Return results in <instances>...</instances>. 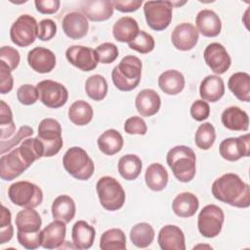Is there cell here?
<instances>
[{"label": "cell", "mask_w": 250, "mask_h": 250, "mask_svg": "<svg viewBox=\"0 0 250 250\" xmlns=\"http://www.w3.org/2000/svg\"><path fill=\"white\" fill-rule=\"evenodd\" d=\"M44 156V147L39 139L31 138L23 141L19 147L0 158V177L4 181L18 178L37 159Z\"/></svg>", "instance_id": "6da1fadb"}, {"label": "cell", "mask_w": 250, "mask_h": 250, "mask_svg": "<svg viewBox=\"0 0 250 250\" xmlns=\"http://www.w3.org/2000/svg\"><path fill=\"white\" fill-rule=\"evenodd\" d=\"M213 196L237 208H247L250 205V187L234 173H227L216 179L212 184Z\"/></svg>", "instance_id": "7a4b0ae2"}, {"label": "cell", "mask_w": 250, "mask_h": 250, "mask_svg": "<svg viewBox=\"0 0 250 250\" xmlns=\"http://www.w3.org/2000/svg\"><path fill=\"white\" fill-rule=\"evenodd\" d=\"M168 166L175 178L182 183L190 182L196 173V156L194 151L187 146H176L166 155Z\"/></svg>", "instance_id": "3957f363"}, {"label": "cell", "mask_w": 250, "mask_h": 250, "mask_svg": "<svg viewBox=\"0 0 250 250\" xmlns=\"http://www.w3.org/2000/svg\"><path fill=\"white\" fill-rule=\"evenodd\" d=\"M143 64L136 56H125L112 69L111 78L114 86L124 92L134 90L141 81Z\"/></svg>", "instance_id": "277c9868"}, {"label": "cell", "mask_w": 250, "mask_h": 250, "mask_svg": "<svg viewBox=\"0 0 250 250\" xmlns=\"http://www.w3.org/2000/svg\"><path fill=\"white\" fill-rule=\"evenodd\" d=\"M62 165L70 176L79 181L89 180L95 170L92 158L80 146H72L65 151L62 156Z\"/></svg>", "instance_id": "5b68a950"}, {"label": "cell", "mask_w": 250, "mask_h": 250, "mask_svg": "<svg viewBox=\"0 0 250 250\" xmlns=\"http://www.w3.org/2000/svg\"><path fill=\"white\" fill-rule=\"evenodd\" d=\"M97 194L101 205L108 211H116L125 203V191L120 183L109 176L99 179L96 185Z\"/></svg>", "instance_id": "8992f818"}, {"label": "cell", "mask_w": 250, "mask_h": 250, "mask_svg": "<svg viewBox=\"0 0 250 250\" xmlns=\"http://www.w3.org/2000/svg\"><path fill=\"white\" fill-rule=\"evenodd\" d=\"M10 200L23 208H35L43 201V191L35 184L28 181H19L8 188Z\"/></svg>", "instance_id": "52a82bcc"}, {"label": "cell", "mask_w": 250, "mask_h": 250, "mask_svg": "<svg viewBox=\"0 0 250 250\" xmlns=\"http://www.w3.org/2000/svg\"><path fill=\"white\" fill-rule=\"evenodd\" d=\"M37 138L44 147V157H51L59 153L63 146L62 126L53 118H45L38 125Z\"/></svg>", "instance_id": "ba28073f"}, {"label": "cell", "mask_w": 250, "mask_h": 250, "mask_svg": "<svg viewBox=\"0 0 250 250\" xmlns=\"http://www.w3.org/2000/svg\"><path fill=\"white\" fill-rule=\"evenodd\" d=\"M173 5L171 1H146L144 14L147 25L156 31L166 29L172 21Z\"/></svg>", "instance_id": "9c48e42d"}, {"label": "cell", "mask_w": 250, "mask_h": 250, "mask_svg": "<svg viewBox=\"0 0 250 250\" xmlns=\"http://www.w3.org/2000/svg\"><path fill=\"white\" fill-rule=\"evenodd\" d=\"M38 36V23L30 15L20 16L10 28V38L19 47L31 45Z\"/></svg>", "instance_id": "30bf717a"}, {"label": "cell", "mask_w": 250, "mask_h": 250, "mask_svg": "<svg viewBox=\"0 0 250 250\" xmlns=\"http://www.w3.org/2000/svg\"><path fill=\"white\" fill-rule=\"evenodd\" d=\"M224 221L225 214L222 208L215 204H208L198 214V230L204 237L213 238L221 232Z\"/></svg>", "instance_id": "8fae6325"}, {"label": "cell", "mask_w": 250, "mask_h": 250, "mask_svg": "<svg viewBox=\"0 0 250 250\" xmlns=\"http://www.w3.org/2000/svg\"><path fill=\"white\" fill-rule=\"evenodd\" d=\"M40 102L50 108H59L65 104L68 99L67 89L60 82L46 79L37 83Z\"/></svg>", "instance_id": "7c38bea8"}, {"label": "cell", "mask_w": 250, "mask_h": 250, "mask_svg": "<svg viewBox=\"0 0 250 250\" xmlns=\"http://www.w3.org/2000/svg\"><path fill=\"white\" fill-rule=\"evenodd\" d=\"M65 57L72 65L82 71H91L95 69L100 62L96 51L82 45L68 47L65 51Z\"/></svg>", "instance_id": "4fadbf2b"}, {"label": "cell", "mask_w": 250, "mask_h": 250, "mask_svg": "<svg viewBox=\"0 0 250 250\" xmlns=\"http://www.w3.org/2000/svg\"><path fill=\"white\" fill-rule=\"evenodd\" d=\"M220 155L228 161H237L250 154V135L245 134L237 138H227L219 146Z\"/></svg>", "instance_id": "5bb4252c"}, {"label": "cell", "mask_w": 250, "mask_h": 250, "mask_svg": "<svg viewBox=\"0 0 250 250\" xmlns=\"http://www.w3.org/2000/svg\"><path fill=\"white\" fill-rule=\"evenodd\" d=\"M203 58L206 64L218 75L224 74L231 63V59L226 48L217 42L207 45L203 53Z\"/></svg>", "instance_id": "9a60e30c"}, {"label": "cell", "mask_w": 250, "mask_h": 250, "mask_svg": "<svg viewBox=\"0 0 250 250\" xmlns=\"http://www.w3.org/2000/svg\"><path fill=\"white\" fill-rule=\"evenodd\" d=\"M198 37V30L192 23L182 22L172 31L171 41L177 50L189 51L197 44Z\"/></svg>", "instance_id": "2e32d148"}, {"label": "cell", "mask_w": 250, "mask_h": 250, "mask_svg": "<svg viewBox=\"0 0 250 250\" xmlns=\"http://www.w3.org/2000/svg\"><path fill=\"white\" fill-rule=\"evenodd\" d=\"M29 66L38 73H49L56 66L55 54L44 47H35L27 54Z\"/></svg>", "instance_id": "e0dca14e"}, {"label": "cell", "mask_w": 250, "mask_h": 250, "mask_svg": "<svg viewBox=\"0 0 250 250\" xmlns=\"http://www.w3.org/2000/svg\"><path fill=\"white\" fill-rule=\"evenodd\" d=\"M62 221L55 220L47 225L40 232L41 246L45 249H58L65 239L66 227Z\"/></svg>", "instance_id": "ac0fdd59"}, {"label": "cell", "mask_w": 250, "mask_h": 250, "mask_svg": "<svg viewBox=\"0 0 250 250\" xmlns=\"http://www.w3.org/2000/svg\"><path fill=\"white\" fill-rule=\"evenodd\" d=\"M157 242L162 250H186L183 230L175 225H166L158 232Z\"/></svg>", "instance_id": "d6986e66"}, {"label": "cell", "mask_w": 250, "mask_h": 250, "mask_svg": "<svg viewBox=\"0 0 250 250\" xmlns=\"http://www.w3.org/2000/svg\"><path fill=\"white\" fill-rule=\"evenodd\" d=\"M64 34L70 39H81L89 30L88 19L80 12H70L66 14L62 22Z\"/></svg>", "instance_id": "ffe728a7"}, {"label": "cell", "mask_w": 250, "mask_h": 250, "mask_svg": "<svg viewBox=\"0 0 250 250\" xmlns=\"http://www.w3.org/2000/svg\"><path fill=\"white\" fill-rule=\"evenodd\" d=\"M83 15L92 21H104L113 15L114 7L109 0H90L81 3Z\"/></svg>", "instance_id": "44dd1931"}, {"label": "cell", "mask_w": 250, "mask_h": 250, "mask_svg": "<svg viewBox=\"0 0 250 250\" xmlns=\"http://www.w3.org/2000/svg\"><path fill=\"white\" fill-rule=\"evenodd\" d=\"M196 29L205 37H216L222 29L220 17L212 10L204 9L198 12L195 18Z\"/></svg>", "instance_id": "7402d4cb"}, {"label": "cell", "mask_w": 250, "mask_h": 250, "mask_svg": "<svg viewBox=\"0 0 250 250\" xmlns=\"http://www.w3.org/2000/svg\"><path fill=\"white\" fill-rule=\"evenodd\" d=\"M161 105V99L156 91L144 89L138 93L135 99V106L138 112L144 117H150L156 114Z\"/></svg>", "instance_id": "603a6c76"}, {"label": "cell", "mask_w": 250, "mask_h": 250, "mask_svg": "<svg viewBox=\"0 0 250 250\" xmlns=\"http://www.w3.org/2000/svg\"><path fill=\"white\" fill-rule=\"evenodd\" d=\"M223 125L231 131H247L249 128V116L246 111L238 106L227 107L222 115Z\"/></svg>", "instance_id": "cb8c5ba5"}, {"label": "cell", "mask_w": 250, "mask_h": 250, "mask_svg": "<svg viewBox=\"0 0 250 250\" xmlns=\"http://www.w3.org/2000/svg\"><path fill=\"white\" fill-rule=\"evenodd\" d=\"M225 94V83L216 74L207 75L200 83L199 95L203 101L216 103Z\"/></svg>", "instance_id": "d4e9b609"}, {"label": "cell", "mask_w": 250, "mask_h": 250, "mask_svg": "<svg viewBox=\"0 0 250 250\" xmlns=\"http://www.w3.org/2000/svg\"><path fill=\"white\" fill-rule=\"evenodd\" d=\"M199 207V201L192 192L185 191L179 193L172 202L173 212L181 218L192 217Z\"/></svg>", "instance_id": "484cf974"}, {"label": "cell", "mask_w": 250, "mask_h": 250, "mask_svg": "<svg viewBox=\"0 0 250 250\" xmlns=\"http://www.w3.org/2000/svg\"><path fill=\"white\" fill-rule=\"evenodd\" d=\"M96 236L95 228L86 221H77L71 229V237L74 247L77 249H89L92 247Z\"/></svg>", "instance_id": "4316f807"}, {"label": "cell", "mask_w": 250, "mask_h": 250, "mask_svg": "<svg viewBox=\"0 0 250 250\" xmlns=\"http://www.w3.org/2000/svg\"><path fill=\"white\" fill-rule=\"evenodd\" d=\"M52 215L54 220L62 221L65 224L71 222L75 216L76 206L74 200L66 194L59 195L55 198L52 204Z\"/></svg>", "instance_id": "83f0119b"}, {"label": "cell", "mask_w": 250, "mask_h": 250, "mask_svg": "<svg viewBox=\"0 0 250 250\" xmlns=\"http://www.w3.org/2000/svg\"><path fill=\"white\" fill-rule=\"evenodd\" d=\"M185 77L176 69H168L162 72L158 77V86L161 91L167 95H177L185 88Z\"/></svg>", "instance_id": "f1b7e54d"}, {"label": "cell", "mask_w": 250, "mask_h": 250, "mask_svg": "<svg viewBox=\"0 0 250 250\" xmlns=\"http://www.w3.org/2000/svg\"><path fill=\"white\" fill-rule=\"evenodd\" d=\"M139 24L132 17H122L115 21L112 34L115 40L122 43L131 42L139 33Z\"/></svg>", "instance_id": "f546056e"}, {"label": "cell", "mask_w": 250, "mask_h": 250, "mask_svg": "<svg viewBox=\"0 0 250 250\" xmlns=\"http://www.w3.org/2000/svg\"><path fill=\"white\" fill-rule=\"evenodd\" d=\"M41 225L42 219L34 208H24L16 216V227L20 231L37 232L41 230Z\"/></svg>", "instance_id": "4dcf8cb0"}, {"label": "cell", "mask_w": 250, "mask_h": 250, "mask_svg": "<svg viewBox=\"0 0 250 250\" xmlns=\"http://www.w3.org/2000/svg\"><path fill=\"white\" fill-rule=\"evenodd\" d=\"M228 87L239 101L250 102V75L247 72L238 71L231 74Z\"/></svg>", "instance_id": "1f68e13d"}, {"label": "cell", "mask_w": 250, "mask_h": 250, "mask_svg": "<svg viewBox=\"0 0 250 250\" xmlns=\"http://www.w3.org/2000/svg\"><path fill=\"white\" fill-rule=\"evenodd\" d=\"M97 143L100 150L104 154L114 155L122 149L124 140L122 135L117 130L108 129L100 135Z\"/></svg>", "instance_id": "d6a6232c"}, {"label": "cell", "mask_w": 250, "mask_h": 250, "mask_svg": "<svg viewBox=\"0 0 250 250\" xmlns=\"http://www.w3.org/2000/svg\"><path fill=\"white\" fill-rule=\"evenodd\" d=\"M145 181L149 189L160 191L168 184V173L162 164L151 163L146 170Z\"/></svg>", "instance_id": "836d02e7"}, {"label": "cell", "mask_w": 250, "mask_h": 250, "mask_svg": "<svg viewBox=\"0 0 250 250\" xmlns=\"http://www.w3.org/2000/svg\"><path fill=\"white\" fill-rule=\"evenodd\" d=\"M93 115L92 105L83 100L73 102L68 108V119L77 126H84L90 123Z\"/></svg>", "instance_id": "e575fe53"}, {"label": "cell", "mask_w": 250, "mask_h": 250, "mask_svg": "<svg viewBox=\"0 0 250 250\" xmlns=\"http://www.w3.org/2000/svg\"><path fill=\"white\" fill-rule=\"evenodd\" d=\"M143 163L136 154H125L118 160V172L127 181L136 180L142 171Z\"/></svg>", "instance_id": "d590c367"}, {"label": "cell", "mask_w": 250, "mask_h": 250, "mask_svg": "<svg viewBox=\"0 0 250 250\" xmlns=\"http://www.w3.org/2000/svg\"><path fill=\"white\" fill-rule=\"evenodd\" d=\"M154 229L147 223H139L130 230V239L132 243L139 248L148 247L154 239Z\"/></svg>", "instance_id": "8d00e7d4"}, {"label": "cell", "mask_w": 250, "mask_h": 250, "mask_svg": "<svg viewBox=\"0 0 250 250\" xmlns=\"http://www.w3.org/2000/svg\"><path fill=\"white\" fill-rule=\"evenodd\" d=\"M102 250H125L126 236L120 229H109L103 232L100 239Z\"/></svg>", "instance_id": "74e56055"}, {"label": "cell", "mask_w": 250, "mask_h": 250, "mask_svg": "<svg viewBox=\"0 0 250 250\" xmlns=\"http://www.w3.org/2000/svg\"><path fill=\"white\" fill-rule=\"evenodd\" d=\"M85 91L90 99L99 102L106 97L108 85L103 75L94 74L87 78L85 82Z\"/></svg>", "instance_id": "f35d334b"}, {"label": "cell", "mask_w": 250, "mask_h": 250, "mask_svg": "<svg viewBox=\"0 0 250 250\" xmlns=\"http://www.w3.org/2000/svg\"><path fill=\"white\" fill-rule=\"evenodd\" d=\"M16 134V125L13 119L11 107L4 102L0 101V139L11 138Z\"/></svg>", "instance_id": "ab89813d"}, {"label": "cell", "mask_w": 250, "mask_h": 250, "mask_svg": "<svg viewBox=\"0 0 250 250\" xmlns=\"http://www.w3.org/2000/svg\"><path fill=\"white\" fill-rule=\"evenodd\" d=\"M215 140L216 131L210 122H205L198 126L194 135V142L198 148L203 150L211 148L215 143Z\"/></svg>", "instance_id": "60d3db41"}, {"label": "cell", "mask_w": 250, "mask_h": 250, "mask_svg": "<svg viewBox=\"0 0 250 250\" xmlns=\"http://www.w3.org/2000/svg\"><path fill=\"white\" fill-rule=\"evenodd\" d=\"M130 49L135 50L141 54H147L154 49L155 42L153 37L144 30H140L138 35L128 43Z\"/></svg>", "instance_id": "b9f144b4"}, {"label": "cell", "mask_w": 250, "mask_h": 250, "mask_svg": "<svg viewBox=\"0 0 250 250\" xmlns=\"http://www.w3.org/2000/svg\"><path fill=\"white\" fill-rule=\"evenodd\" d=\"M95 51L98 54L100 62L104 64L113 62L118 57V48L111 42L102 43L95 49Z\"/></svg>", "instance_id": "7bdbcfd3"}, {"label": "cell", "mask_w": 250, "mask_h": 250, "mask_svg": "<svg viewBox=\"0 0 250 250\" xmlns=\"http://www.w3.org/2000/svg\"><path fill=\"white\" fill-rule=\"evenodd\" d=\"M18 101L23 105H30L36 103L39 99L38 90L31 84H23L17 90Z\"/></svg>", "instance_id": "ee69618b"}, {"label": "cell", "mask_w": 250, "mask_h": 250, "mask_svg": "<svg viewBox=\"0 0 250 250\" xmlns=\"http://www.w3.org/2000/svg\"><path fill=\"white\" fill-rule=\"evenodd\" d=\"M33 134V129L29 126H21L18 133H16L10 140L8 141H1V154H4L6 151L14 147L16 145H18L22 139L27 138Z\"/></svg>", "instance_id": "f6af8a7d"}, {"label": "cell", "mask_w": 250, "mask_h": 250, "mask_svg": "<svg viewBox=\"0 0 250 250\" xmlns=\"http://www.w3.org/2000/svg\"><path fill=\"white\" fill-rule=\"evenodd\" d=\"M21 61L20 53L17 49L11 46H3L0 49V62H5L11 71L15 70Z\"/></svg>", "instance_id": "bcb514c9"}, {"label": "cell", "mask_w": 250, "mask_h": 250, "mask_svg": "<svg viewBox=\"0 0 250 250\" xmlns=\"http://www.w3.org/2000/svg\"><path fill=\"white\" fill-rule=\"evenodd\" d=\"M40 231L37 232H23L18 230L17 238L19 243L25 249H37L41 246V239H40Z\"/></svg>", "instance_id": "7dc6e473"}, {"label": "cell", "mask_w": 250, "mask_h": 250, "mask_svg": "<svg viewBox=\"0 0 250 250\" xmlns=\"http://www.w3.org/2000/svg\"><path fill=\"white\" fill-rule=\"evenodd\" d=\"M124 131L130 135H146L147 126L140 116H131L124 123Z\"/></svg>", "instance_id": "c3c4849f"}, {"label": "cell", "mask_w": 250, "mask_h": 250, "mask_svg": "<svg viewBox=\"0 0 250 250\" xmlns=\"http://www.w3.org/2000/svg\"><path fill=\"white\" fill-rule=\"evenodd\" d=\"M57 33V24L51 19H44L38 23V38L41 41L51 40Z\"/></svg>", "instance_id": "681fc988"}, {"label": "cell", "mask_w": 250, "mask_h": 250, "mask_svg": "<svg viewBox=\"0 0 250 250\" xmlns=\"http://www.w3.org/2000/svg\"><path fill=\"white\" fill-rule=\"evenodd\" d=\"M11 72L9 66L5 62H0V93L2 95L11 92L13 89L14 78Z\"/></svg>", "instance_id": "f907efd6"}, {"label": "cell", "mask_w": 250, "mask_h": 250, "mask_svg": "<svg viewBox=\"0 0 250 250\" xmlns=\"http://www.w3.org/2000/svg\"><path fill=\"white\" fill-rule=\"evenodd\" d=\"M190 115L196 121H203L210 115V106L203 100H196L190 106Z\"/></svg>", "instance_id": "816d5d0a"}, {"label": "cell", "mask_w": 250, "mask_h": 250, "mask_svg": "<svg viewBox=\"0 0 250 250\" xmlns=\"http://www.w3.org/2000/svg\"><path fill=\"white\" fill-rule=\"evenodd\" d=\"M36 10L44 15H52L59 11L61 2L59 0H35Z\"/></svg>", "instance_id": "f5cc1de1"}, {"label": "cell", "mask_w": 250, "mask_h": 250, "mask_svg": "<svg viewBox=\"0 0 250 250\" xmlns=\"http://www.w3.org/2000/svg\"><path fill=\"white\" fill-rule=\"evenodd\" d=\"M114 9L122 13H131L137 11L143 4L142 0H128V1H112Z\"/></svg>", "instance_id": "db71d44e"}, {"label": "cell", "mask_w": 250, "mask_h": 250, "mask_svg": "<svg viewBox=\"0 0 250 250\" xmlns=\"http://www.w3.org/2000/svg\"><path fill=\"white\" fill-rule=\"evenodd\" d=\"M14 234L13 225L10 224L5 227H0V244L9 242Z\"/></svg>", "instance_id": "11a10c76"}]
</instances>
